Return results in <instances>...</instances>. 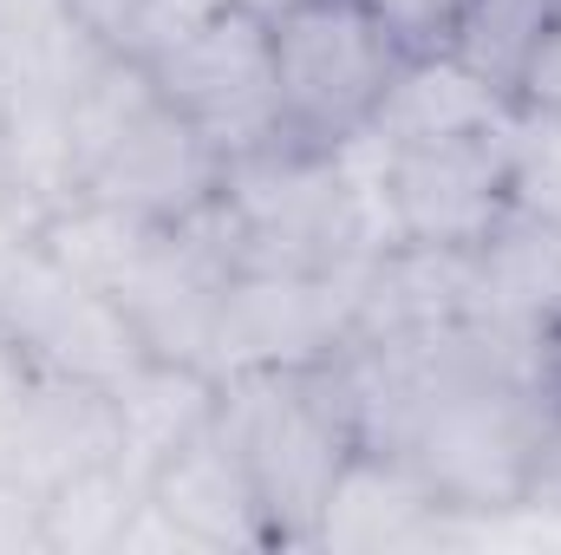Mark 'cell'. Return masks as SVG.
Here are the masks:
<instances>
[{
	"mask_svg": "<svg viewBox=\"0 0 561 555\" xmlns=\"http://www.w3.org/2000/svg\"><path fill=\"white\" fill-rule=\"evenodd\" d=\"M373 144L386 236L412 249H483L516 209V118L444 132V138Z\"/></svg>",
	"mask_w": 561,
	"mask_h": 555,
	"instance_id": "5b68a950",
	"label": "cell"
},
{
	"mask_svg": "<svg viewBox=\"0 0 561 555\" xmlns=\"http://www.w3.org/2000/svg\"><path fill=\"white\" fill-rule=\"evenodd\" d=\"M72 20L105 46V53H125V59H150L163 53L176 33H190L196 20H209L222 0H66Z\"/></svg>",
	"mask_w": 561,
	"mask_h": 555,
	"instance_id": "e0dca14e",
	"label": "cell"
},
{
	"mask_svg": "<svg viewBox=\"0 0 561 555\" xmlns=\"http://www.w3.org/2000/svg\"><path fill=\"white\" fill-rule=\"evenodd\" d=\"M144 517V477L112 457L39 497V555H125Z\"/></svg>",
	"mask_w": 561,
	"mask_h": 555,
	"instance_id": "9a60e30c",
	"label": "cell"
},
{
	"mask_svg": "<svg viewBox=\"0 0 561 555\" xmlns=\"http://www.w3.org/2000/svg\"><path fill=\"white\" fill-rule=\"evenodd\" d=\"M523 380H529V412H536V490H529V503L561 510V320L529 340Z\"/></svg>",
	"mask_w": 561,
	"mask_h": 555,
	"instance_id": "ac0fdd59",
	"label": "cell"
},
{
	"mask_svg": "<svg viewBox=\"0 0 561 555\" xmlns=\"http://www.w3.org/2000/svg\"><path fill=\"white\" fill-rule=\"evenodd\" d=\"M112 412H118V457L150 484V471L216 412V373L196 360H163L144 353L125 380H112Z\"/></svg>",
	"mask_w": 561,
	"mask_h": 555,
	"instance_id": "4fadbf2b",
	"label": "cell"
},
{
	"mask_svg": "<svg viewBox=\"0 0 561 555\" xmlns=\"http://www.w3.org/2000/svg\"><path fill=\"white\" fill-rule=\"evenodd\" d=\"M359 269H327V275H268V269H236L222 320H216V347H209V373H236V366H294V360H333L353 333L359 314Z\"/></svg>",
	"mask_w": 561,
	"mask_h": 555,
	"instance_id": "9c48e42d",
	"label": "cell"
},
{
	"mask_svg": "<svg viewBox=\"0 0 561 555\" xmlns=\"http://www.w3.org/2000/svg\"><path fill=\"white\" fill-rule=\"evenodd\" d=\"M157 92L203 132L222 163H242L280 144V86H275V33L262 13L222 0L209 20L176 33L163 53L144 59Z\"/></svg>",
	"mask_w": 561,
	"mask_h": 555,
	"instance_id": "8992f818",
	"label": "cell"
},
{
	"mask_svg": "<svg viewBox=\"0 0 561 555\" xmlns=\"http://www.w3.org/2000/svg\"><path fill=\"white\" fill-rule=\"evenodd\" d=\"M470 314L510 340H536L561 320V223L510 209V223L470 249Z\"/></svg>",
	"mask_w": 561,
	"mask_h": 555,
	"instance_id": "8fae6325",
	"label": "cell"
},
{
	"mask_svg": "<svg viewBox=\"0 0 561 555\" xmlns=\"http://www.w3.org/2000/svg\"><path fill=\"white\" fill-rule=\"evenodd\" d=\"M39 366L26 360V347L0 327V477L13 471V444H20V424L33 412V399H39Z\"/></svg>",
	"mask_w": 561,
	"mask_h": 555,
	"instance_id": "ffe728a7",
	"label": "cell"
},
{
	"mask_svg": "<svg viewBox=\"0 0 561 555\" xmlns=\"http://www.w3.org/2000/svg\"><path fill=\"white\" fill-rule=\"evenodd\" d=\"M118 457V412H112V386H85V380H39V399L20 424L13 444V471L33 497H46L53 484L112 464Z\"/></svg>",
	"mask_w": 561,
	"mask_h": 555,
	"instance_id": "7c38bea8",
	"label": "cell"
},
{
	"mask_svg": "<svg viewBox=\"0 0 561 555\" xmlns=\"http://www.w3.org/2000/svg\"><path fill=\"white\" fill-rule=\"evenodd\" d=\"M33 249H39V223H26L13 203H0V301H7V287H13L20 269H26Z\"/></svg>",
	"mask_w": 561,
	"mask_h": 555,
	"instance_id": "603a6c76",
	"label": "cell"
},
{
	"mask_svg": "<svg viewBox=\"0 0 561 555\" xmlns=\"http://www.w3.org/2000/svg\"><path fill=\"white\" fill-rule=\"evenodd\" d=\"M516 209L561 223V112L516 105Z\"/></svg>",
	"mask_w": 561,
	"mask_h": 555,
	"instance_id": "d6986e66",
	"label": "cell"
},
{
	"mask_svg": "<svg viewBox=\"0 0 561 555\" xmlns=\"http://www.w3.org/2000/svg\"><path fill=\"white\" fill-rule=\"evenodd\" d=\"M516 105H529V112H561V0H556V13H549V33H542L536 59H529V79H523Z\"/></svg>",
	"mask_w": 561,
	"mask_h": 555,
	"instance_id": "7402d4cb",
	"label": "cell"
},
{
	"mask_svg": "<svg viewBox=\"0 0 561 555\" xmlns=\"http://www.w3.org/2000/svg\"><path fill=\"white\" fill-rule=\"evenodd\" d=\"M463 523L470 517H457L405 457L359 444V457L333 484V503L320 517L313 550H405V543H437Z\"/></svg>",
	"mask_w": 561,
	"mask_h": 555,
	"instance_id": "30bf717a",
	"label": "cell"
},
{
	"mask_svg": "<svg viewBox=\"0 0 561 555\" xmlns=\"http://www.w3.org/2000/svg\"><path fill=\"white\" fill-rule=\"evenodd\" d=\"M275 33V86H280V144L300 150H346L359 144L412 46L366 7V0H294L268 20Z\"/></svg>",
	"mask_w": 561,
	"mask_h": 555,
	"instance_id": "277c9868",
	"label": "cell"
},
{
	"mask_svg": "<svg viewBox=\"0 0 561 555\" xmlns=\"http://www.w3.org/2000/svg\"><path fill=\"white\" fill-rule=\"evenodd\" d=\"M72 163L79 196L150 223H190L222 190V157L157 92L150 66L99 53L72 86Z\"/></svg>",
	"mask_w": 561,
	"mask_h": 555,
	"instance_id": "3957f363",
	"label": "cell"
},
{
	"mask_svg": "<svg viewBox=\"0 0 561 555\" xmlns=\"http://www.w3.org/2000/svg\"><path fill=\"white\" fill-rule=\"evenodd\" d=\"M0 327L26 347V360L46 380H85V386H112L138 366L144 333L131 314L79 269H66L53 249H33L26 269L13 275L0 301Z\"/></svg>",
	"mask_w": 561,
	"mask_h": 555,
	"instance_id": "52a82bcc",
	"label": "cell"
},
{
	"mask_svg": "<svg viewBox=\"0 0 561 555\" xmlns=\"http://www.w3.org/2000/svg\"><path fill=\"white\" fill-rule=\"evenodd\" d=\"M209 209L222 223L236 269H268V275L359 269L392 242L366 138L346 150L268 144L222 170V190Z\"/></svg>",
	"mask_w": 561,
	"mask_h": 555,
	"instance_id": "6da1fadb",
	"label": "cell"
},
{
	"mask_svg": "<svg viewBox=\"0 0 561 555\" xmlns=\"http://www.w3.org/2000/svg\"><path fill=\"white\" fill-rule=\"evenodd\" d=\"M236 7H249V13H262V20H275V13L294 7V0H236Z\"/></svg>",
	"mask_w": 561,
	"mask_h": 555,
	"instance_id": "cb8c5ba5",
	"label": "cell"
},
{
	"mask_svg": "<svg viewBox=\"0 0 561 555\" xmlns=\"http://www.w3.org/2000/svg\"><path fill=\"white\" fill-rule=\"evenodd\" d=\"M163 543V550H203V555H229V550H275V523L255 497L249 464L236 457L229 431L196 424L144 484V517L131 530V550Z\"/></svg>",
	"mask_w": 561,
	"mask_h": 555,
	"instance_id": "ba28073f",
	"label": "cell"
},
{
	"mask_svg": "<svg viewBox=\"0 0 561 555\" xmlns=\"http://www.w3.org/2000/svg\"><path fill=\"white\" fill-rule=\"evenodd\" d=\"M216 424L255 477V497L275 523V550H313L333 484L366 444L340 353L216 373Z\"/></svg>",
	"mask_w": 561,
	"mask_h": 555,
	"instance_id": "7a4b0ae2",
	"label": "cell"
},
{
	"mask_svg": "<svg viewBox=\"0 0 561 555\" xmlns=\"http://www.w3.org/2000/svg\"><path fill=\"white\" fill-rule=\"evenodd\" d=\"M412 53H437L444 39H450V26H457V13H463V0H366Z\"/></svg>",
	"mask_w": 561,
	"mask_h": 555,
	"instance_id": "44dd1931",
	"label": "cell"
},
{
	"mask_svg": "<svg viewBox=\"0 0 561 555\" xmlns=\"http://www.w3.org/2000/svg\"><path fill=\"white\" fill-rule=\"evenodd\" d=\"M516 118V99H503L490 79H477L463 59L450 53H412V66L399 72L379 125L366 138L405 144V138H444V132H477V125H503Z\"/></svg>",
	"mask_w": 561,
	"mask_h": 555,
	"instance_id": "5bb4252c",
	"label": "cell"
},
{
	"mask_svg": "<svg viewBox=\"0 0 561 555\" xmlns=\"http://www.w3.org/2000/svg\"><path fill=\"white\" fill-rule=\"evenodd\" d=\"M549 13H556V0H463L450 39L437 53L463 59L477 79H490L503 99H516L542 33H549Z\"/></svg>",
	"mask_w": 561,
	"mask_h": 555,
	"instance_id": "2e32d148",
	"label": "cell"
}]
</instances>
